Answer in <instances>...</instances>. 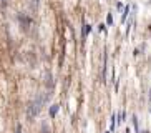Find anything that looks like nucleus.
Returning a JSON list of instances; mask_svg holds the SVG:
<instances>
[{
	"label": "nucleus",
	"mask_w": 151,
	"mask_h": 133,
	"mask_svg": "<svg viewBox=\"0 0 151 133\" xmlns=\"http://www.w3.org/2000/svg\"><path fill=\"white\" fill-rule=\"evenodd\" d=\"M42 98H38V100H35V102H32L30 105H28V111H27V116H28V120H32V118H35V115L40 111V108H42Z\"/></svg>",
	"instance_id": "f257e3e1"
},
{
	"label": "nucleus",
	"mask_w": 151,
	"mask_h": 133,
	"mask_svg": "<svg viewBox=\"0 0 151 133\" xmlns=\"http://www.w3.org/2000/svg\"><path fill=\"white\" fill-rule=\"evenodd\" d=\"M57 111H58V105H53L52 108H50V116H55L57 115Z\"/></svg>",
	"instance_id": "f03ea898"
},
{
	"label": "nucleus",
	"mask_w": 151,
	"mask_h": 133,
	"mask_svg": "<svg viewBox=\"0 0 151 133\" xmlns=\"http://www.w3.org/2000/svg\"><path fill=\"white\" fill-rule=\"evenodd\" d=\"M91 30V27L88 25V23H86V25H83V37H86L88 35V32Z\"/></svg>",
	"instance_id": "7ed1b4c3"
},
{
	"label": "nucleus",
	"mask_w": 151,
	"mask_h": 133,
	"mask_svg": "<svg viewBox=\"0 0 151 133\" xmlns=\"http://www.w3.org/2000/svg\"><path fill=\"white\" fill-rule=\"evenodd\" d=\"M15 133H22V126H20V125H17V132Z\"/></svg>",
	"instance_id": "20e7f679"
},
{
	"label": "nucleus",
	"mask_w": 151,
	"mask_h": 133,
	"mask_svg": "<svg viewBox=\"0 0 151 133\" xmlns=\"http://www.w3.org/2000/svg\"><path fill=\"white\" fill-rule=\"evenodd\" d=\"M0 2H2V4H4V5H5V4H7V0H0Z\"/></svg>",
	"instance_id": "39448f33"
}]
</instances>
